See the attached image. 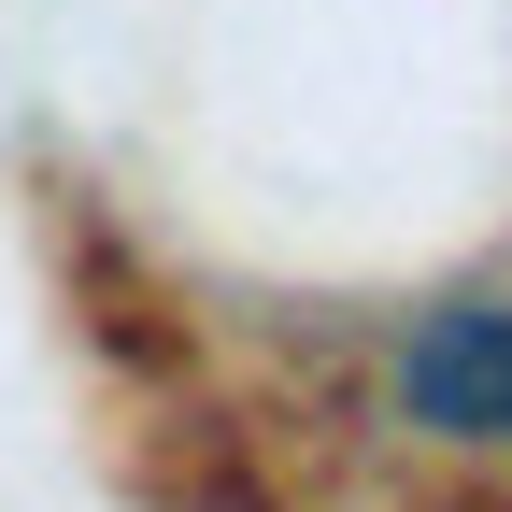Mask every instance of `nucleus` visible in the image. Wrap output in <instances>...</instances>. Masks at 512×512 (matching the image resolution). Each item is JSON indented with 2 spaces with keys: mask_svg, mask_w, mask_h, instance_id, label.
Segmentation results:
<instances>
[{
  "mask_svg": "<svg viewBox=\"0 0 512 512\" xmlns=\"http://www.w3.org/2000/svg\"><path fill=\"white\" fill-rule=\"evenodd\" d=\"M384 384H399V427H427V441H498V456H512V299L427 313Z\"/></svg>",
  "mask_w": 512,
  "mask_h": 512,
  "instance_id": "nucleus-1",
  "label": "nucleus"
}]
</instances>
